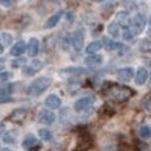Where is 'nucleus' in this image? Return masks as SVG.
<instances>
[{
  "label": "nucleus",
  "mask_w": 151,
  "mask_h": 151,
  "mask_svg": "<svg viewBox=\"0 0 151 151\" xmlns=\"http://www.w3.org/2000/svg\"><path fill=\"white\" fill-rule=\"evenodd\" d=\"M15 139H17V131H14V130H8V131H6V132L4 133V136H2V140H4L5 143H7V144L14 143Z\"/></svg>",
  "instance_id": "nucleus-19"
},
{
  "label": "nucleus",
  "mask_w": 151,
  "mask_h": 151,
  "mask_svg": "<svg viewBox=\"0 0 151 151\" xmlns=\"http://www.w3.org/2000/svg\"><path fill=\"white\" fill-rule=\"evenodd\" d=\"M107 96L113 99L114 101H124V100H127L131 96H132V90L127 86H120V85H111L107 91H106Z\"/></svg>",
  "instance_id": "nucleus-1"
},
{
  "label": "nucleus",
  "mask_w": 151,
  "mask_h": 151,
  "mask_svg": "<svg viewBox=\"0 0 151 151\" xmlns=\"http://www.w3.org/2000/svg\"><path fill=\"white\" fill-rule=\"evenodd\" d=\"M104 45H105V48L109 50V51H116V50H119L123 47V45L120 42H117V41H113L111 39H104Z\"/></svg>",
  "instance_id": "nucleus-18"
},
{
  "label": "nucleus",
  "mask_w": 151,
  "mask_h": 151,
  "mask_svg": "<svg viewBox=\"0 0 151 151\" xmlns=\"http://www.w3.org/2000/svg\"><path fill=\"white\" fill-rule=\"evenodd\" d=\"M133 76H134V72H133V70L131 67H123V68L118 70V72H117L118 79L124 81V83L130 81L133 78Z\"/></svg>",
  "instance_id": "nucleus-8"
},
{
  "label": "nucleus",
  "mask_w": 151,
  "mask_h": 151,
  "mask_svg": "<svg viewBox=\"0 0 151 151\" xmlns=\"http://www.w3.org/2000/svg\"><path fill=\"white\" fill-rule=\"evenodd\" d=\"M45 105H46V107H48L51 110H57L61 105V99L55 94H50L45 99Z\"/></svg>",
  "instance_id": "nucleus-10"
},
{
  "label": "nucleus",
  "mask_w": 151,
  "mask_h": 151,
  "mask_svg": "<svg viewBox=\"0 0 151 151\" xmlns=\"http://www.w3.org/2000/svg\"><path fill=\"white\" fill-rule=\"evenodd\" d=\"M149 78V72L145 67H139L136 72V76H134V81L137 85H143L146 83Z\"/></svg>",
  "instance_id": "nucleus-11"
},
{
  "label": "nucleus",
  "mask_w": 151,
  "mask_h": 151,
  "mask_svg": "<svg viewBox=\"0 0 151 151\" xmlns=\"http://www.w3.org/2000/svg\"><path fill=\"white\" fill-rule=\"evenodd\" d=\"M144 107H145L149 112H151V99L145 100V103H144Z\"/></svg>",
  "instance_id": "nucleus-29"
},
{
  "label": "nucleus",
  "mask_w": 151,
  "mask_h": 151,
  "mask_svg": "<svg viewBox=\"0 0 151 151\" xmlns=\"http://www.w3.org/2000/svg\"><path fill=\"white\" fill-rule=\"evenodd\" d=\"M2 52H4V46H2L1 44H0V54H1Z\"/></svg>",
  "instance_id": "nucleus-31"
},
{
  "label": "nucleus",
  "mask_w": 151,
  "mask_h": 151,
  "mask_svg": "<svg viewBox=\"0 0 151 151\" xmlns=\"http://www.w3.org/2000/svg\"><path fill=\"white\" fill-rule=\"evenodd\" d=\"M133 38V34L130 29H124V33H123V39L126 40V41H130L131 39Z\"/></svg>",
  "instance_id": "nucleus-26"
},
{
  "label": "nucleus",
  "mask_w": 151,
  "mask_h": 151,
  "mask_svg": "<svg viewBox=\"0 0 151 151\" xmlns=\"http://www.w3.org/2000/svg\"><path fill=\"white\" fill-rule=\"evenodd\" d=\"M26 51L29 57H35L39 52V40L37 38H31L26 46Z\"/></svg>",
  "instance_id": "nucleus-9"
},
{
  "label": "nucleus",
  "mask_w": 151,
  "mask_h": 151,
  "mask_svg": "<svg viewBox=\"0 0 151 151\" xmlns=\"http://www.w3.org/2000/svg\"><path fill=\"white\" fill-rule=\"evenodd\" d=\"M61 15H63V12H61V11L54 13L53 15H51V17L46 20V22H45V27H46V28H52V27H54V26L59 22Z\"/></svg>",
  "instance_id": "nucleus-15"
},
{
  "label": "nucleus",
  "mask_w": 151,
  "mask_h": 151,
  "mask_svg": "<svg viewBox=\"0 0 151 151\" xmlns=\"http://www.w3.org/2000/svg\"><path fill=\"white\" fill-rule=\"evenodd\" d=\"M38 133L42 140H51L52 139V132L48 129H40L38 131Z\"/></svg>",
  "instance_id": "nucleus-22"
},
{
  "label": "nucleus",
  "mask_w": 151,
  "mask_h": 151,
  "mask_svg": "<svg viewBox=\"0 0 151 151\" xmlns=\"http://www.w3.org/2000/svg\"><path fill=\"white\" fill-rule=\"evenodd\" d=\"M139 136L143 138V139H147L151 137V130L147 125H142L140 129H139Z\"/></svg>",
  "instance_id": "nucleus-21"
},
{
  "label": "nucleus",
  "mask_w": 151,
  "mask_h": 151,
  "mask_svg": "<svg viewBox=\"0 0 151 151\" xmlns=\"http://www.w3.org/2000/svg\"><path fill=\"white\" fill-rule=\"evenodd\" d=\"M71 44L76 51H80L84 47V34L80 31H76L71 35Z\"/></svg>",
  "instance_id": "nucleus-7"
},
{
  "label": "nucleus",
  "mask_w": 151,
  "mask_h": 151,
  "mask_svg": "<svg viewBox=\"0 0 151 151\" xmlns=\"http://www.w3.org/2000/svg\"><path fill=\"white\" fill-rule=\"evenodd\" d=\"M0 39H1V41H2V44H4L5 46L11 45V44H12V40H13L12 35H11L9 33H6V32H4V33L0 34Z\"/></svg>",
  "instance_id": "nucleus-23"
},
{
  "label": "nucleus",
  "mask_w": 151,
  "mask_h": 151,
  "mask_svg": "<svg viewBox=\"0 0 151 151\" xmlns=\"http://www.w3.org/2000/svg\"><path fill=\"white\" fill-rule=\"evenodd\" d=\"M11 85H12V84H11ZM11 85L0 87V96H7V97H9V96H11V92H12V86H11Z\"/></svg>",
  "instance_id": "nucleus-24"
},
{
  "label": "nucleus",
  "mask_w": 151,
  "mask_h": 151,
  "mask_svg": "<svg viewBox=\"0 0 151 151\" xmlns=\"http://www.w3.org/2000/svg\"><path fill=\"white\" fill-rule=\"evenodd\" d=\"M55 119V114L51 111V110H47V109H42L40 110L39 114H38V120L41 123V124H45V125H50L54 122Z\"/></svg>",
  "instance_id": "nucleus-5"
},
{
  "label": "nucleus",
  "mask_w": 151,
  "mask_h": 151,
  "mask_svg": "<svg viewBox=\"0 0 151 151\" xmlns=\"http://www.w3.org/2000/svg\"><path fill=\"white\" fill-rule=\"evenodd\" d=\"M101 63H103V55L100 54H91L85 59V64L87 66H97L100 65Z\"/></svg>",
  "instance_id": "nucleus-14"
},
{
  "label": "nucleus",
  "mask_w": 151,
  "mask_h": 151,
  "mask_svg": "<svg viewBox=\"0 0 151 151\" xmlns=\"http://www.w3.org/2000/svg\"><path fill=\"white\" fill-rule=\"evenodd\" d=\"M25 117H26V111L24 109H18V110L13 111L7 119L11 122H14V123H20L24 120Z\"/></svg>",
  "instance_id": "nucleus-13"
},
{
  "label": "nucleus",
  "mask_w": 151,
  "mask_h": 151,
  "mask_svg": "<svg viewBox=\"0 0 151 151\" xmlns=\"http://www.w3.org/2000/svg\"><path fill=\"white\" fill-rule=\"evenodd\" d=\"M41 67H42V63H41L40 60H33V61H31L29 65L24 66L22 73H24L25 76L31 77V76H34L35 73H38V72L41 70Z\"/></svg>",
  "instance_id": "nucleus-4"
},
{
  "label": "nucleus",
  "mask_w": 151,
  "mask_h": 151,
  "mask_svg": "<svg viewBox=\"0 0 151 151\" xmlns=\"http://www.w3.org/2000/svg\"><path fill=\"white\" fill-rule=\"evenodd\" d=\"M52 84V79L50 77H40V78H37L34 81L31 83V85L27 87V91L26 93L28 96H32V97H37L39 94H41L44 91H46L50 85Z\"/></svg>",
  "instance_id": "nucleus-2"
},
{
  "label": "nucleus",
  "mask_w": 151,
  "mask_h": 151,
  "mask_svg": "<svg viewBox=\"0 0 151 151\" xmlns=\"http://www.w3.org/2000/svg\"><path fill=\"white\" fill-rule=\"evenodd\" d=\"M11 77V73L9 72H1L0 73V84H4L6 83Z\"/></svg>",
  "instance_id": "nucleus-25"
},
{
  "label": "nucleus",
  "mask_w": 151,
  "mask_h": 151,
  "mask_svg": "<svg viewBox=\"0 0 151 151\" xmlns=\"http://www.w3.org/2000/svg\"><path fill=\"white\" fill-rule=\"evenodd\" d=\"M145 25H146V18H145V15L142 14V13H138V14H136V15L131 19V22H130V31L132 32L133 35L140 34V33L144 31Z\"/></svg>",
  "instance_id": "nucleus-3"
},
{
  "label": "nucleus",
  "mask_w": 151,
  "mask_h": 151,
  "mask_svg": "<svg viewBox=\"0 0 151 151\" xmlns=\"http://www.w3.org/2000/svg\"><path fill=\"white\" fill-rule=\"evenodd\" d=\"M1 151H12V150H11V149H2Z\"/></svg>",
  "instance_id": "nucleus-32"
},
{
  "label": "nucleus",
  "mask_w": 151,
  "mask_h": 151,
  "mask_svg": "<svg viewBox=\"0 0 151 151\" xmlns=\"http://www.w3.org/2000/svg\"><path fill=\"white\" fill-rule=\"evenodd\" d=\"M101 47H103V42H101V41H99V40H97V41H92V42H90V44L87 45V47L85 48V52H86L88 55H91V54H96Z\"/></svg>",
  "instance_id": "nucleus-16"
},
{
  "label": "nucleus",
  "mask_w": 151,
  "mask_h": 151,
  "mask_svg": "<svg viewBox=\"0 0 151 151\" xmlns=\"http://www.w3.org/2000/svg\"><path fill=\"white\" fill-rule=\"evenodd\" d=\"M22 63H25V60H24V59H19V60H17V61H13L12 65H13V67H19V65L22 64Z\"/></svg>",
  "instance_id": "nucleus-30"
},
{
  "label": "nucleus",
  "mask_w": 151,
  "mask_h": 151,
  "mask_svg": "<svg viewBox=\"0 0 151 151\" xmlns=\"http://www.w3.org/2000/svg\"><path fill=\"white\" fill-rule=\"evenodd\" d=\"M93 100H94L93 97H90V96H88V97H83V98L76 100V103L73 104V109H74L77 112L84 111V110H86V109L93 103Z\"/></svg>",
  "instance_id": "nucleus-6"
},
{
  "label": "nucleus",
  "mask_w": 151,
  "mask_h": 151,
  "mask_svg": "<svg viewBox=\"0 0 151 151\" xmlns=\"http://www.w3.org/2000/svg\"><path fill=\"white\" fill-rule=\"evenodd\" d=\"M37 144H38V140H37V138H35L34 136H32V134L27 136V137L24 139V142H22V146H24L25 149H32V147H34Z\"/></svg>",
  "instance_id": "nucleus-20"
},
{
  "label": "nucleus",
  "mask_w": 151,
  "mask_h": 151,
  "mask_svg": "<svg viewBox=\"0 0 151 151\" xmlns=\"http://www.w3.org/2000/svg\"><path fill=\"white\" fill-rule=\"evenodd\" d=\"M107 32L110 35H112L113 38L119 37V32H120V26L117 24V21H112L107 25Z\"/></svg>",
  "instance_id": "nucleus-17"
},
{
  "label": "nucleus",
  "mask_w": 151,
  "mask_h": 151,
  "mask_svg": "<svg viewBox=\"0 0 151 151\" xmlns=\"http://www.w3.org/2000/svg\"><path fill=\"white\" fill-rule=\"evenodd\" d=\"M26 46H27V45H26L25 41H22V40L15 42V44L11 47V54L14 55V57H20V55L26 51Z\"/></svg>",
  "instance_id": "nucleus-12"
},
{
  "label": "nucleus",
  "mask_w": 151,
  "mask_h": 151,
  "mask_svg": "<svg viewBox=\"0 0 151 151\" xmlns=\"http://www.w3.org/2000/svg\"><path fill=\"white\" fill-rule=\"evenodd\" d=\"M149 24H150V26H151V17H150V20H149Z\"/></svg>",
  "instance_id": "nucleus-33"
},
{
  "label": "nucleus",
  "mask_w": 151,
  "mask_h": 151,
  "mask_svg": "<svg viewBox=\"0 0 151 151\" xmlns=\"http://www.w3.org/2000/svg\"><path fill=\"white\" fill-rule=\"evenodd\" d=\"M13 98L11 97H7V96H0V104H4V103H8V101H12Z\"/></svg>",
  "instance_id": "nucleus-27"
},
{
  "label": "nucleus",
  "mask_w": 151,
  "mask_h": 151,
  "mask_svg": "<svg viewBox=\"0 0 151 151\" xmlns=\"http://www.w3.org/2000/svg\"><path fill=\"white\" fill-rule=\"evenodd\" d=\"M14 2L13 1H9V0H0V5L1 6H4V7H9V6H12Z\"/></svg>",
  "instance_id": "nucleus-28"
}]
</instances>
